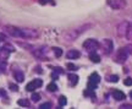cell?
<instances>
[{
  "instance_id": "cell-1",
  "label": "cell",
  "mask_w": 132,
  "mask_h": 109,
  "mask_svg": "<svg viewBox=\"0 0 132 109\" xmlns=\"http://www.w3.org/2000/svg\"><path fill=\"white\" fill-rule=\"evenodd\" d=\"M90 26H92V25H85V26H81V27H78V28H75L72 31H70L69 33H66V34H65V38H67V41H73V39H76L81 33L87 31V28H89Z\"/></svg>"
},
{
  "instance_id": "cell-2",
  "label": "cell",
  "mask_w": 132,
  "mask_h": 109,
  "mask_svg": "<svg viewBox=\"0 0 132 109\" xmlns=\"http://www.w3.org/2000/svg\"><path fill=\"white\" fill-rule=\"evenodd\" d=\"M127 56H129L127 49H126V48H120V49H117L114 60H115L117 64H124V62L127 60Z\"/></svg>"
},
{
  "instance_id": "cell-3",
  "label": "cell",
  "mask_w": 132,
  "mask_h": 109,
  "mask_svg": "<svg viewBox=\"0 0 132 109\" xmlns=\"http://www.w3.org/2000/svg\"><path fill=\"white\" fill-rule=\"evenodd\" d=\"M83 48L89 52V53H92V52H95L98 48H99V43L95 41V39H87L85 43H83Z\"/></svg>"
},
{
  "instance_id": "cell-4",
  "label": "cell",
  "mask_w": 132,
  "mask_h": 109,
  "mask_svg": "<svg viewBox=\"0 0 132 109\" xmlns=\"http://www.w3.org/2000/svg\"><path fill=\"white\" fill-rule=\"evenodd\" d=\"M99 81H100V76L97 74V72H93L90 76H89V80H88V88L92 91V90H94L95 87H97V85L99 83Z\"/></svg>"
},
{
  "instance_id": "cell-5",
  "label": "cell",
  "mask_w": 132,
  "mask_h": 109,
  "mask_svg": "<svg viewBox=\"0 0 132 109\" xmlns=\"http://www.w3.org/2000/svg\"><path fill=\"white\" fill-rule=\"evenodd\" d=\"M108 4L110 7H113L114 10H120V9H124L127 2L126 0H108Z\"/></svg>"
},
{
  "instance_id": "cell-6",
  "label": "cell",
  "mask_w": 132,
  "mask_h": 109,
  "mask_svg": "<svg viewBox=\"0 0 132 109\" xmlns=\"http://www.w3.org/2000/svg\"><path fill=\"white\" fill-rule=\"evenodd\" d=\"M6 31L9 32L11 36L14 37H18V38H25V33H23V30H20V28H16V27H12V26H9L6 27Z\"/></svg>"
},
{
  "instance_id": "cell-7",
  "label": "cell",
  "mask_w": 132,
  "mask_h": 109,
  "mask_svg": "<svg viewBox=\"0 0 132 109\" xmlns=\"http://www.w3.org/2000/svg\"><path fill=\"white\" fill-rule=\"evenodd\" d=\"M114 49V46H113V42L111 39H104L103 41V50L105 54H110Z\"/></svg>"
},
{
  "instance_id": "cell-8",
  "label": "cell",
  "mask_w": 132,
  "mask_h": 109,
  "mask_svg": "<svg viewBox=\"0 0 132 109\" xmlns=\"http://www.w3.org/2000/svg\"><path fill=\"white\" fill-rule=\"evenodd\" d=\"M130 23L129 22H122L117 26V34L121 36V37H125L126 33H127V28H129Z\"/></svg>"
},
{
  "instance_id": "cell-9",
  "label": "cell",
  "mask_w": 132,
  "mask_h": 109,
  "mask_svg": "<svg viewBox=\"0 0 132 109\" xmlns=\"http://www.w3.org/2000/svg\"><path fill=\"white\" fill-rule=\"evenodd\" d=\"M42 80H34V81H32V82H29L27 83V86H26V90L29 91V92H32V91H34L37 87H41L42 86Z\"/></svg>"
},
{
  "instance_id": "cell-10",
  "label": "cell",
  "mask_w": 132,
  "mask_h": 109,
  "mask_svg": "<svg viewBox=\"0 0 132 109\" xmlns=\"http://www.w3.org/2000/svg\"><path fill=\"white\" fill-rule=\"evenodd\" d=\"M80 56H81V53H80L78 50H76V49H71V50H69V52L66 53V58H67V59H71V60L78 59Z\"/></svg>"
},
{
  "instance_id": "cell-11",
  "label": "cell",
  "mask_w": 132,
  "mask_h": 109,
  "mask_svg": "<svg viewBox=\"0 0 132 109\" xmlns=\"http://www.w3.org/2000/svg\"><path fill=\"white\" fill-rule=\"evenodd\" d=\"M113 97H114L116 101H124V99L126 98V94L124 93V92H121V91H115V92L113 93Z\"/></svg>"
},
{
  "instance_id": "cell-12",
  "label": "cell",
  "mask_w": 132,
  "mask_h": 109,
  "mask_svg": "<svg viewBox=\"0 0 132 109\" xmlns=\"http://www.w3.org/2000/svg\"><path fill=\"white\" fill-rule=\"evenodd\" d=\"M89 59H90L92 62H99L100 61V56H99L95 52H92V53L89 54Z\"/></svg>"
},
{
  "instance_id": "cell-13",
  "label": "cell",
  "mask_w": 132,
  "mask_h": 109,
  "mask_svg": "<svg viewBox=\"0 0 132 109\" xmlns=\"http://www.w3.org/2000/svg\"><path fill=\"white\" fill-rule=\"evenodd\" d=\"M14 76H15V78H16L18 82H22V81L25 80V76H23V74H22L21 71H15Z\"/></svg>"
},
{
  "instance_id": "cell-14",
  "label": "cell",
  "mask_w": 132,
  "mask_h": 109,
  "mask_svg": "<svg viewBox=\"0 0 132 109\" xmlns=\"http://www.w3.org/2000/svg\"><path fill=\"white\" fill-rule=\"evenodd\" d=\"M69 78H70L71 85H76V83L78 82V76H77V75H70V76H69Z\"/></svg>"
},
{
  "instance_id": "cell-15",
  "label": "cell",
  "mask_w": 132,
  "mask_h": 109,
  "mask_svg": "<svg viewBox=\"0 0 132 109\" xmlns=\"http://www.w3.org/2000/svg\"><path fill=\"white\" fill-rule=\"evenodd\" d=\"M17 104H18V106H21V107H28L29 102L27 101V99H20V101L17 102Z\"/></svg>"
},
{
  "instance_id": "cell-16",
  "label": "cell",
  "mask_w": 132,
  "mask_h": 109,
  "mask_svg": "<svg viewBox=\"0 0 132 109\" xmlns=\"http://www.w3.org/2000/svg\"><path fill=\"white\" fill-rule=\"evenodd\" d=\"M66 103H67L66 97H65V96H61V97L59 98V106H60V107H62V106H65Z\"/></svg>"
},
{
  "instance_id": "cell-17",
  "label": "cell",
  "mask_w": 132,
  "mask_h": 109,
  "mask_svg": "<svg viewBox=\"0 0 132 109\" xmlns=\"http://www.w3.org/2000/svg\"><path fill=\"white\" fill-rule=\"evenodd\" d=\"M46 88H48V91H50V92H55V91L58 90V87H56L55 83H49Z\"/></svg>"
},
{
  "instance_id": "cell-18",
  "label": "cell",
  "mask_w": 132,
  "mask_h": 109,
  "mask_svg": "<svg viewBox=\"0 0 132 109\" xmlns=\"http://www.w3.org/2000/svg\"><path fill=\"white\" fill-rule=\"evenodd\" d=\"M126 37L130 39V41H132V25H130L129 26V28H127V33H126Z\"/></svg>"
},
{
  "instance_id": "cell-19",
  "label": "cell",
  "mask_w": 132,
  "mask_h": 109,
  "mask_svg": "<svg viewBox=\"0 0 132 109\" xmlns=\"http://www.w3.org/2000/svg\"><path fill=\"white\" fill-rule=\"evenodd\" d=\"M39 108H41V109L51 108V103H50V102H45V103H43V104H41V106H39Z\"/></svg>"
},
{
  "instance_id": "cell-20",
  "label": "cell",
  "mask_w": 132,
  "mask_h": 109,
  "mask_svg": "<svg viewBox=\"0 0 132 109\" xmlns=\"http://www.w3.org/2000/svg\"><path fill=\"white\" fill-rule=\"evenodd\" d=\"M54 54H55V56L60 58V56L62 55V50H61L60 48H54Z\"/></svg>"
},
{
  "instance_id": "cell-21",
  "label": "cell",
  "mask_w": 132,
  "mask_h": 109,
  "mask_svg": "<svg viewBox=\"0 0 132 109\" xmlns=\"http://www.w3.org/2000/svg\"><path fill=\"white\" fill-rule=\"evenodd\" d=\"M41 99V94L39 93H33L32 94V101L33 102H38Z\"/></svg>"
},
{
  "instance_id": "cell-22",
  "label": "cell",
  "mask_w": 132,
  "mask_h": 109,
  "mask_svg": "<svg viewBox=\"0 0 132 109\" xmlns=\"http://www.w3.org/2000/svg\"><path fill=\"white\" fill-rule=\"evenodd\" d=\"M108 81H110V82H117V81H119V77H117L116 75H111V76H109Z\"/></svg>"
},
{
  "instance_id": "cell-23",
  "label": "cell",
  "mask_w": 132,
  "mask_h": 109,
  "mask_svg": "<svg viewBox=\"0 0 132 109\" xmlns=\"http://www.w3.org/2000/svg\"><path fill=\"white\" fill-rule=\"evenodd\" d=\"M124 83L126 85V86H132V78L129 77V78H125V81H124Z\"/></svg>"
},
{
  "instance_id": "cell-24",
  "label": "cell",
  "mask_w": 132,
  "mask_h": 109,
  "mask_svg": "<svg viewBox=\"0 0 132 109\" xmlns=\"http://www.w3.org/2000/svg\"><path fill=\"white\" fill-rule=\"evenodd\" d=\"M67 69L71 70V71H73V70H76V66H75L73 64H71V62H69V64H67Z\"/></svg>"
},
{
  "instance_id": "cell-25",
  "label": "cell",
  "mask_w": 132,
  "mask_h": 109,
  "mask_svg": "<svg viewBox=\"0 0 132 109\" xmlns=\"http://www.w3.org/2000/svg\"><path fill=\"white\" fill-rule=\"evenodd\" d=\"M38 2H39V4H42V5H45V4H48V2H49V0H38Z\"/></svg>"
},
{
  "instance_id": "cell-26",
  "label": "cell",
  "mask_w": 132,
  "mask_h": 109,
  "mask_svg": "<svg viewBox=\"0 0 132 109\" xmlns=\"http://www.w3.org/2000/svg\"><path fill=\"white\" fill-rule=\"evenodd\" d=\"M10 88H11L12 91H17V90H18V87H17L16 85H10Z\"/></svg>"
},
{
  "instance_id": "cell-27",
  "label": "cell",
  "mask_w": 132,
  "mask_h": 109,
  "mask_svg": "<svg viewBox=\"0 0 132 109\" xmlns=\"http://www.w3.org/2000/svg\"><path fill=\"white\" fill-rule=\"evenodd\" d=\"M121 108H132V107L130 106V104H126V106H122Z\"/></svg>"
},
{
  "instance_id": "cell-28",
  "label": "cell",
  "mask_w": 132,
  "mask_h": 109,
  "mask_svg": "<svg viewBox=\"0 0 132 109\" xmlns=\"http://www.w3.org/2000/svg\"><path fill=\"white\" fill-rule=\"evenodd\" d=\"M2 94H4V91H1V90H0V96H2Z\"/></svg>"
},
{
  "instance_id": "cell-29",
  "label": "cell",
  "mask_w": 132,
  "mask_h": 109,
  "mask_svg": "<svg viewBox=\"0 0 132 109\" xmlns=\"http://www.w3.org/2000/svg\"><path fill=\"white\" fill-rule=\"evenodd\" d=\"M130 97H131V98H132V91H131V92H130Z\"/></svg>"
}]
</instances>
